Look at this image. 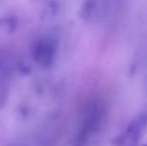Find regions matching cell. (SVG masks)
<instances>
[{
	"label": "cell",
	"instance_id": "1",
	"mask_svg": "<svg viewBox=\"0 0 147 146\" xmlns=\"http://www.w3.org/2000/svg\"><path fill=\"white\" fill-rule=\"evenodd\" d=\"M146 124L147 116L140 115L130 123L123 134L117 139V144L119 146H137Z\"/></svg>",
	"mask_w": 147,
	"mask_h": 146
}]
</instances>
